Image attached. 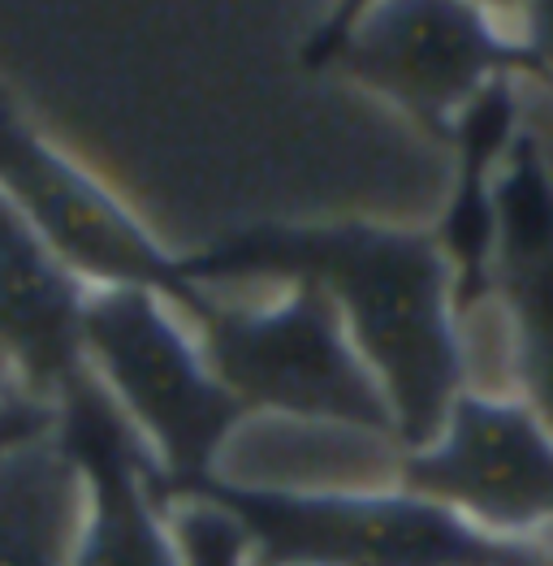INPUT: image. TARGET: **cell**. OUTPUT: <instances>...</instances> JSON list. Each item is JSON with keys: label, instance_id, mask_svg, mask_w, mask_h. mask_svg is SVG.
I'll return each instance as SVG.
<instances>
[{"label": "cell", "instance_id": "6da1fadb", "mask_svg": "<svg viewBox=\"0 0 553 566\" xmlns=\"http://www.w3.org/2000/svg\"><path fill=\"white\" fill-rule=\"evenodd\" d=\"M182 269L199 290L238 277L321 285L385 394L403 454L437 441L467 389L450 264L432 234L372 221L247 226L182 260Z\"/></svg>", "mask_w": 553, "mask_h": 566}, {"label": "cell", "instance_id": "7a4b0ae2", "mask_svg": "<svg viewBox=\"0 0 553 566\" xmlns=\"http://www.w3.org/2000/svg\"><path fill=\"white\" fill-rule=\"evenodd\" d=\"M212 502L251 541V566H553L536 541L489 536L415 493H299L204 475L160 497Z\"/></svg>", "mask_w": 553, "mask_h": 566}, {"label": "cell", "instance_id": "3957f363", "mask_svg": "<svg viewBox=\"0 0 553 566\" xmlns=\"http://www.w3.org/2000/svg\"><path fill=\"white\" fill-rule=\"evenodd\" d=\"M303 61L394 99L411 122L446 143L459 113L484 87L514 74L545 83L536 52L502 22V13L459 0L342 9L312 35Z\"/></svg>", "mask_w": 553, "mask_h": 566}, {"label": "cell", "instance_id": "277c9868", "mask_svg": "<svg viewBox=\"0 0 553 566\" xmlns=\"http://www.w3.org/2000/svg\"><path fill=\"white\" fill-rule=\"evenodd\" d=\"M83 355L156 459L147 480L165 493L217 475V459L247 407L208 373L199 342L147 290H100L83 312Z\"/></svg>", "mask_w": 553, "mask_h": 566}, {"label": "cell", "instance_id": "5b68a950", "mask_svg": "<svg viewBox=\"0 0 553 566\" xmlns=\"http://www.w3.org/2000/svg\"><path fill=\"white\" fill-rule=\"evenodd\" d=\"M195 329L208 373L247 407V416L276 411L312 424L394 437L385 394L355 355L321 285L285 282V294L269 307L217 303L208 294Z\"/></svg>", "mask_w": 553, "mask_h": 566}, {"label": "cell", "instance_id": "8992f818", "mask_svg": "<svg viewBox=\"0 0 553 566\" xmlns=\"http://www.w3.org/2000/svg\"><path fill=\"white\" fill-rule=\"evenodd\" d=\"M0 195L79 282L147 290L190 321L204 312L208 290L186 277L182 260H174L108 190L22 126L18 113L0 117Z\"/></svg>", "mask_w": 553, "mask_h": 566}, {"label": "cell", "instance_id": "52a82bcc", "mask_svg": "<svg viewBox=\"0 0 553 566\" xmlns=\"http://www.w3.org/2000/svg\"><path fill=\"white\" fill-rule=\"evenodd\" d=\"M398 489L489 536L532 541L553 527V437L519 398L462 389L437 441L398 459Z\"/></svg>", "mask_w": 553, "mask_h": 566}, {"label": "cell", "instance_id": "ba28073f", "mask_svg": "<svg viewBox=\"0 0 553 566\" xmlns=\"http://www.w3.org/2000/svg\"><path fill=\"white\" fill-rule=\"evenodd\" d=\"M56 441L83 475V523L70 566H182L165 511L147 489L156 459L92 368L56 402Z\"/></svg>", "mask_w": 553, "mask_h": 566}, {"label": "cell", "instance_id": "9c48e42d", "mask_svg": "<svg viewBox=\"0 0 553 566\" xmlns=\"http://www.w3.org/2000/svg\"><path fill=\"white\" fill-rule=\"evenodd\" d=\"M498 242L489 282L510 325L519 402L553 437V178L528 135H514L498 182Z\"/></svg>", "mask_w": 553, "mask_h": 566}, {"label": "cell", "instance_id": "30bf717a", "mask_svg": "<svg viewBox=\"0 0 553 566\" xmlns=\"http://www.w3.org/2000/svg\"><path fill=\"white\" fill-rule=\"evenodd\" d=\"M87 285L0 195V359L18 368L22 389L44 402H61V394L87 373Z\"/></svg>", "mask_w": 553, "mask_h": 566}, {"label": "cell", "instance_id": "8fae6325", "mask_svg": "<svg viewBox=\"0 0 553 566\" xmlns=\"http://www.w3.org/2000/svg\"><path fill=\"white\" fill-rule=\"evenodd\" d=\"M514 117H519L514 78H502L476 95L450 130V143L459 151V178H455L441 226L432 230V242L441 247L450 264V294H455L459 316H467L493 290L489 282L493 242H498L493 182H498L507 147L514 143Z\"/></svg>", "mask_w": 553, "mask_h": 566}, {"label": "cell", "instance_id": "7c38bea8", "mask_svg": "<svg viewBox=\"0 0 553 566\" xmlns=\"http://www.w3.org/2000/svg\"><path fill=\"white\" fill-rule=\"evenodd\" d=\"M83 475L56 432L0 454V566H70Z\"/></svg>", "mask_w": 553, "mask_h": 566}, {"label": "cell", "instance_id": "4fadbf2b", "mask_svg": "<svg viewBox=\"0 0 553 566\" xmlns=\"http://www.w3.org/2000/svg\"><path fill=\"white\" fill-rule=\"evenodd\" d=\"M169 536L178 545L182 566H251V541L212 502H174Z\"/></svg>", "mask_w": 553, "mask_h": 566}, {"label": "cell", "instance_id": "5bb4252c", "mask_svg": "<svg viewBox=\"0 0 553 566\" xmlns=\"http://www.w3.org/2000/svg\"><path fill=\"white\" fill-rule=\"evenodd\" d=\"M514 31H519L523 44L536 52L545 83H553V0L550 4H523L514 13Z\"/></svg>", "mask_w": 553, "mask_h": 566}, {"label": "cell", "instance_id": "9a60e30c", "mask_svg": "<svg viewBox=\"0 0 553 566\" xmlns=\"http://www.w3.org/2000/svg\"><path fill=\"white\" fill-rule=\"evenodd\" d=\"M532 541H536V545L553 558V527H545V532H541V536H532Z\"/></svg>", "mask_w": 553, "mask_h": 566}, {"label": "cell", "instance_id": "2e32d148", "mask_svg": "<svg viewBox=\"0 0 553 566\" xmlns=\"http://www.w3.org/2000/svg\"><path fill=\"white\" fill-rule=\"evenodd\" d=\"M4 113H13V99H9V92L0 87V117H4Z\"/></svg>", "mask_w": 553, "mask_h": 566}, {"label": "cell", "instance_id": "e0dca14e", "mask_svg": "<svg viewBox=\"0 0 553 566\" xmlns=\"http://www.w3.org/2000/svg\"><path fill=\"white\" fill-rule=\"evenodd\" d=\"M4 385H9V364L0 359V389H4Z\"/></svg>", "mask_w": 553, "mask_h": 566}]
</instances>
